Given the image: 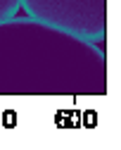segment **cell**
Masks as SVG:
<instances>
[{"label":"cell","mask_w":121,"mask_h":150,"mask_svg":"<svg viewBox=\"0 0 121 150\" xmlns=\"http://www.w3.org/2000/svg\"><path fill=\"white\" fill-rule=\"evenodd\" d=\"M26 17L67 31L88 43L107 36V0H19Z\"/></svg>","instance_id":"2"},{"label":"cell","mask_w":121,"mask_h":150,"mask_svg":"<svg viewBox=\"0 0 121 150\" xmlns=\"http://www.w3.org/2000/svg\"><path fill=\"white\" fill-rule=\"evenodd\" d=\"M19 0H0V22H7L12 17H17L19 12Z\"/></svg>","instance_id":"3"},{"label":"cell","mask_w":121,"mask_h":150,"mask_svg":"<svg viewBox=\"0 0 121 150\" xmlns=\"http://www.w3.org/2000/svg\"><path fill=\"white\" fill-rule=\"evenodd\" d=\"M107 57L83 38L12 17L0 22V96H105Z\"/></svg>","instance_id":"1"}]
</instances>
